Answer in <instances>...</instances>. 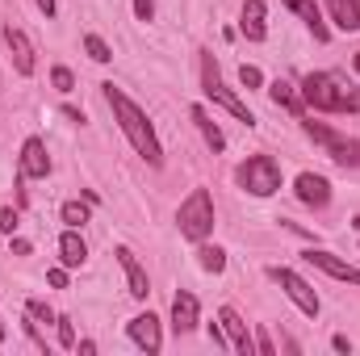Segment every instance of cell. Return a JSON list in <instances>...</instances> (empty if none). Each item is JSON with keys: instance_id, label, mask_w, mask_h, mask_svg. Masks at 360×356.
<instances>
[{"instance_id": "obj_1", "label": "cell", "mask_w": 360, "mask_h": 356, "mask_svg": "<svg viewBox=\"0 0 360 356\" xmlns=\"http://www.w3.org/2000/svg\"><path fill=\"white\" fill-rule=\"evenodd\" d=\"M105 101H109V109H113V117H117V126H122V134L130 139V147L151 164V168H160L164 164V151H160V139H155V130H151V122H147V113L126 96L122 89H113V84H105Z\"/></svg>"}, {"instance_id": "obj_2", "label": "cell", "mask_w": 360, "mask_h": 356, "mask_svg": "<svg viewBox=\"0 0 360 356\" xmlns=\"http://www.w3.org/2000/svg\"><path fill=\"white\" fill-rule=\"evenodd\" d=\"M302 101L323 109V113H356L360 109V96L331 72H310L302 80Z\"/></svg>"}, {"instance_id": "obj_3", "label": "cell", "mask_w": 360, "mask_h": 356, "mask_svg": "<svg viewBox=\"0 0 360 356\" xmlns=\"http://www.w3.org/2000/svg\"><path fill=\"white\" fill-rule=\"evenodd\" d=\"M176 222H180V235L184 239L205 243V235L214 231V201H210L205 189H193L188 193V201L180 205V214H176Z\"/></svg>"}, {"instance_id": "obj_4", "label": "cell", "mask_w": 360, "mask_h": 356, "mask_svg": "<svg viewBox=\"0 0 360 356\" xmlns=\"http://www.w3.org/2000/svg\"><path fill=\"white\" fill-rule=\"evenodd\" d=\"M201 84H205V96H210V101H218V105H222L226 113H235V117H239L243 126H256L252 109H248V105H243V101H239V96H235L231 89H226V84H222V76H218V63H214V55H201Z\"/></svg>"}, {"instance_id": "obj_5", "label": "cell", "mask_w": 360, "mask_h": 356, "mask_svg": "<svg viewBox=\"0 0 360 356\" xmlns=\"http://www.w3.org/2000/svg\"><path fill=\"white\" fill-rule=\"evenodd\" d=\"M239 184L252 193V197H272L276 189H281V168H276V160L272 155H252L248 164H239Z\"/></svg>"}, {"instance_id": "obj_6", "label": "cell", "mask_w": 360, "mask_h": 356, "mask_svg": "<svg viewBox=\"0 0 360 356\" xmlns=\"http://www.w3.org/2000/svg\"><path fill=\"white\" fill-rule=\"evenodd\" d=\"M272 276H276V281H281V289L297 302V310H302V314H310V319L319 314V293H314V289L293 272V268H272Z\"/></svg>"}, {"instance_id": "obj_7", "label": "cell", "mask_w": 360, "mask_h": 356, "mask_svg": "<svg viewBox=\"0 0 360 356\" xmlns=\"http://www.w3.org/2000/svg\"><path fill=\"white\" fill-rule=\"evenodd\" d=\"M130 340L143 348V352H160V344H164V336H160V319L147 310V314H134L130 319Z\"/></svg>"}, {"instance_id": "obj_8", "label": "cell", "mask_w": 360, "mask_h": 356, "mask_svg": "<svg viewBox=\"0 0 360 356\" xmlns=\"http://www.w3.org/2000/svg\"><path fill=\"white\" fill-rule=\"evenodd\" d=\"M218 323L226 327V340H231V348H235V352H243V356L256 352V344H252V336H248V323L239 319V310H235V306H222Z\"/></svg>"}, {"instance_id": "obj_9", "label": "cell", "mask_w": 360, "mask_h": 356, "mask_svg": "<svg viewBox=\"0 0 360 356\" xmlns=\"http://www.w3.org/2000/svg\"><path fill=\"white\" fill-rule=\"evenodd\" d=\"M4 42H8V55H13L17 76H34V46H30V38H25L17 25H8V30H4Z\"/></svg>"}, {"instance_id": "obj_10", "label": "cell", "mask_w": 360, "mask_h": 356, "mask_svg": "<svg viewBox=\"0 0 360 356\" xmlns=\"http://www.w3.org/2000/svg\"><path fill=\"white\" fill-rule=\"evenodd\" d=\"M306 260L314 268H323V272H331L335 281H352V285H360V268H352L348 260H340V256H331V252H306Z\"/></svg>"}, {"instance_id": "obj_11", "label": "cell", "mask_w": 360, "mask_h": 356, "mask_svg": "<svg viewBox=\"0 0 360 356\" xmlns=\"http://www.w3.org/2000/svg\"><path fill=\"white\" fill-rule=\"evenodd\" d=\"M51 172V155L42 147V139H25L21 147V177H46Z\"/></svg>"}, {"instance_id": "obj_12", "label": "cell", "mask_w": 360, "mask_h": 356, "mask_svg": "<svg viewBox=\"0 0 360 356\" xmlns=\"http://www.w3.org/2000/svg\"><path fill=\"white\" fill-rule=\"evenodd\" d=\"M297 197H302L306 205H314V210H323V205L331 201V184H327V177H314V172H302V177H297Z\"/></svg>"}, {"instance_id": "obj_13", "label": "cell", "mask_w": 360, "mask_h": 356, "mask_svg": "<svg viewBox=\"0 0 360 356\" xmlns=\"http://www.w3.org/2000/svg\"><path fill=\"white\" fill-rule=\"evenodd\" d=\"M239 30H243L252 42H260V38L269 34V25H264V0H243V13H239Z\"/></svg>"}, {"instance_id": "obj_14", "label": "cell", "mask_w": 360, "mask_h": 356, "mask_svg": "<svg viewBox=\"0 0 360 356\" xmlns=\"http://www.w3.org/2000/svg\"><path fill=\"white\" fill-rule=\"evenodd\" d=\"M172 327H176V336H184V331L197 327V298L184 293V289L172 298Z\"/></svg>"}, {"instance_id": "obj_15", "label": "cell", "mask_w": 360, "mask_h": 356, "mask_svg": "<svg viewBox=\"0 0 360 356\" xmlns=\"http://www.w3.org/2000/svg\"><path fill=\"white\" fill-rule=\"evenodd\" d=\"M117 265L126 268V281H130V293H134V298H147V293H151L147 272H143V265L134 260V252H130V248H117Z\"/></svg>"}, {"instance_id": "obj_16", "label": "cell", "mask_w": 360, "mask_h": 356, "mask_svg": "<svg viewBox=\"0 0 360 356\" xmlns=\"http://www.w3.org/2000/svg\"><path fill=\"white\" fill-rule=\"evenodd\" d=\"M59 260H63V268H80L89 260V248H84V239H80L76 231H68V235L59 239Z\"/></svg>"}, {"instance_id": "obj_17", "label": "cell", "mask_w": 360, "mask_h": 356, "mask_svg": "<svg viewBox=\"0 0 360 356\" xmlns=\"http://www.w3.org/2000/svg\"><path fill=\"white\" fill-rule=\"evenodd\" d=\"M285 4H289L293 13H302V17H306V25L314 30V38H319V42H327V38H331V30L323 25V13H319V4H314V0H285Z\"/></svg>"}, {"instance_id": "obj_18", "label": "cell", "mask_w": 360, "mask_h": 356, "mask_svg": "<svg viewBox=\"0 0 360 356\" xmlns=\"http://www.w3.org/2000/svg\"><path fill=\"white\" fill-rule=\"evenodd\" d=\"M327 8L340 30H360V0H327Z\"/></svg>"}, {"instance_id": "obj_19", "label": "cell", "mask_w": 360, "mask_h": 356, "mask_svg": "<svg viewBox=\"0 0 360 356\" xmlns=\"http://www.w3.org/2000/svg\"><path fill=\"white\" fill-rule=\"evenodd\" d=\"M193 122H197V130H201V139H205V143H210L214 151H222V147H226V134L218 130V122H214V117H210V113H205L201 105H193Z\"/></svg>"}, {"instance_id": "obj_20", "label": "cell", "mask_w": 360, "mask_h": 356, "mask_svg": "<svg viewBox=\"0 0 360 356\" xmlns=\"http://www.w3.org/2000/svg\"><path fill=\"white\" fill-rule=\"evenodd\" d=\"M327 151H331L344 168H360V139H340V134H335V139L327 143Z\"/></svg>"}, {"instance_id": "obj_21", "label": "cell", "mask_w": 360, "mask_h": 356, "mask_svg": "<svg viewBox=\"0 0 360 356\" xmlns=\"http://www.w3.org/2000/svg\"><path fill=\"white\" fill-rule=\"evenodd\" d=\"M269 96L281 105V109H289V113H302V96H297V89L289 84V80H276L269 89Z\"/></svg>"}, {"instance_id": "obj_22", "label": "cell", "mask_w": 360, "mask_h": 356, "mask_svg": "<svg viewBox=\"0 0 360 356\" xmlns=\"http://www.w3.org/2000/svg\"><path fill=\"white\" fill-rule=\"evenodd\" d=\"M197 260H201L205 272H222V268H226V252H222V248H201Z\"/></svg>"}, {"instance_id": "obj_23", "label": "cell", "mask_w": 360, "mask_h": 356, "mask_svg": "<svg viewBox=\"0 0 360 356\" xmlns=\"http://www.w3.org/2000/svg\"><path fill=\"white\" fill-rule=\"evenodd\" d=\"M63 222H68L72 231H80V227L89 222V205H80V201H68V205H63Z\"/></svg>"}, {"instance_id": "obj_24", "label": "cell", "mask_w": 360, "mask_h": 356, "mask_svg": "<svg viewBox=\"0 0 360 356\" xmlns=\"http://www.w3.org/2000/svg\"><path fill=\"white\" fill-rule=\"evenodd\" d=\"M84 51H89L92 63H109V59H113V51H109V46H105V38H96V34L84 38Z\"/></svg>"}, {"instance_id": "obj_25", "label": "cell", "mask_w": 360, "mask_h": 356, "mask_svg": "<svg viewBox=\"0 0 360 356\" xmlns=\"http://www.w3.org/2000/svg\"><path fill=\"white\" fill-rule=\"evenodd\" d=\"M25 310H30V319H34V323H59V319L51 314V306H46V302H25Z\"/></svg>"}, {"instance_id": "obj_26", "label": "cell", "mask_w": 360, "mask_h": 356, "mask_svg": "<svg viewBox=\"0 0 360 356\" xmlns=\"http://www.w3.org/2000/svg\"><path fill=\"white\" fill-rule=\"evenodd\" d=\"M239 80H243V89H260V84H264L260 68H252V63H243V68H239Z\"/></svg>"}, {"instance_id": "obj_27", "label": "cell", "mask_w": 360, "mask_h": 356, "mask_svg": "<svg viewBox=\"0 0 360 356\" xmlns=\"http://www.w3.org/2000/svg\"><path fill=\"white\" fill-rule=\"evenodd\" d=\"M59 344H63V348H76V327H72V319H59Z\"/></svg>"}, {"instance_id": "obj_28", "label": "cell", "mask_w": 360, "mask_h": 356, "mask_svg": "<svg viewBox=\"0 0 360 356\" xmlns=\"http://www.w3.org/2000/svg\"><path fill=\"white\" fill-rule=\"evenodd\" d=\"M51 80H55V89H59V92H72V84H76L68 68H55V72H51Z\"/></svg>"}, {"instance_id": "obj_29", "label": "cell", "mask_w": 360, "mask_h": 356, "mask_svg": "<svg viewBox=\"0 0 360 356\" xmlns=\"http://www.w3.org/2000/svg\"><path fill=\"white\" fill-rule=\"evenodd\" d=\"M134 13H139V21H151V13H155V0H134Z\"/></svg>"}, {"instance_id": "obj_30", "label": "cell", "mask_w": 360, "mask_h": 356, "mask_svg": "<svg viewBox=\"0 0 360 356\" xmlns=\"http://www.w3.org/2000/svg\"><path fill=\"white\" fill-rule=\"evenodd\" d=\"M256 352H260V356H276V348H272V340H269V331H260V336H256Z\"/></svg>"}, {"instance_id": "obj_31", "label": "cell", "mask_w": 360, "mask_h": 356, "mask_svg": "<svg viewBox=\"0 0 360 356\" xmlns=\"http://www.w3.org/2000/svg\"><path fill=\"white\" fill-rule=\"evenodd\" d=\"M13 227H17V210H0V231L13 235Z\"/></svg>"}, {"instance_id": "obj_32", "label": "cell", "mask_w": 360, "mask_h": 356, "mask_svg": "<svg viewBox=\"0 0 360 356\" xmlns=\"http://www.w3.org/2000/svg\"><path fill=\"white\" fill-rule=\"evenodd\" d=\"M46 281H51L55 289H63V285H68V272H63V268H51V276H46Z\"/></svg>"}, {"instance_id": "obj_33", "label": "cell", "mask_w": 360, "mask_h": 356, "mask_svg": "<svg viewBox=\"0 0 360 356\" xmlns=\"http://www.w3.org/2000/svg\"><path fill=\"white\" fill-rule=\"evenodd\" d=\"M331 348H335V352H352V344H348V336H335V340H331Z\"/></svg>"}, {"instance_id": "obj_34", "label": "cell", "mask_w": 360, "mask_h": 356, "mask_svg": "<svg viewBox=\"0 0 360 356\" xmlns=\"http://www.w3.org/2000/svg\"><path fill=\"white\" fill-rule=\"evenodd\" d=\"M34 4H38V8H42L46 17H55V0H34Z\"/></svg>"}, {"instance_id": "obj_35", "label": "cell", "mask_w": 360, "mask_h": 356, "mask_svg": "<svg viewBox=\"0 0 360 356\" xmlns=\"http://www.w3.org/2000/svg\"><path fill=\"white\" fill-rule=\"evenodd\" d=\"M352 63H356V72H360V51H356V59H352Z\"/></svg>"}, {"instance_id": "obj_36", "label": "cell", "mask_w": 360, "mask_h": 356, "mask_svg": "<svg viewBox=\"0 0 360 356\" xmlns=\"http://www.w3.org/2000/svg\"><path fill=\"white\" fill-rule=\"evenodd\" d=\"M0 340H4V323H0Z\"/></svg>"}, {"instance_id": "obj_37", "label": "cell", "mask_w": 360, "mask_h": 356, "mask_svg": "<svg viewBox=\"0 0 360 356\" xmlns=\"http://www.w3.org/2000/svg\"><path fill=\"white\" fill-rule=\"evenodd\" d=\"M352 227H356V231H360V218H356V222H352Z\"/></svg>"}]
</instances>
